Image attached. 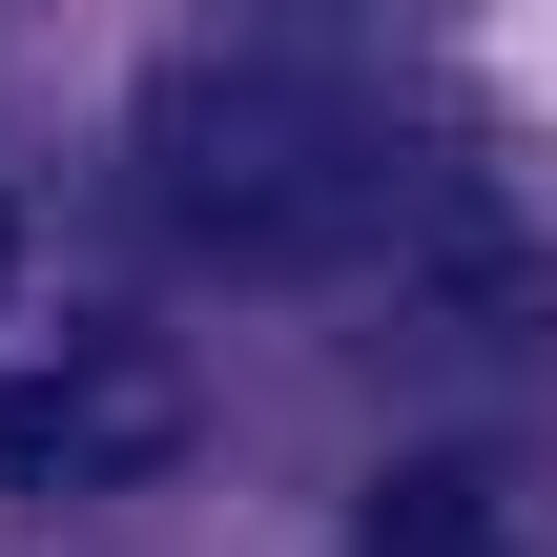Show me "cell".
<instances>
[{
	"instance_id": "2",
	"label": "cell",
	"mask_w": 557,
	"mask_h": 557,
	"mask_svg": "<svg viewBox=\"0 0 557 557\" xmlns=\"http://www.w3.org/2000/svg\"><path fill=\"white\" fill-rule=\"evenodd\" d=\"M165 434H186V372L124 351V331H62V351L0 372V496H124Z\"/></svg>"
},
{
	"instance_id": "3",
	"label": "cell",
	"mask_w": 557,
	"mask_h": 557,
	"mask_svg": "<svg viewBox=\"0 0 557 557\" xmlns=\"http://www.w3.org/2000/svg\"><path fill=\"white\" fill-rule=\"evenodd\" d=\"M351 557H537V537H517V496H496V475L413 455V475L372 496V537H351Z\"/></svg>"
},
{
	"instance_id": "1",
	"label": "cell",
	"mask_w": 557,
	"mask_h": 557,
	"mask_svg": "<svg viewBox=\"0 0 557 557\" xmlns=\"http://www.w3.org/2000/svg\"><path fill=\"white\" fill-rule=\"evenodd\" d=\"M124 165H145V227L207 269H372L455 227V124L351 62H165Z\"/></svg>"
}]
</instances>
